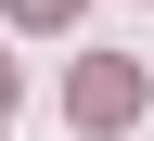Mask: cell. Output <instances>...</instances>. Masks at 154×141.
<instances>
[{
	"instance_id": "6da1fadb",
	"label": "cell",
	"mask_w": 154,
	"mask_h": 141,
	"mask_svg": "<svg viewBox=\"0 0 154 141\" xmlns=\"http://www.w3.org/2000/svg\"><path fill=\"white\" fill-rule=\"evenodd\" d=\"M64 115H77V128H128V115H141V64H116V51H103V64H77Z\"/></svg>"
},
{
	"instance_id": "7a4b0ae2",
	"label": "cell",
	"mask_w": 154,
	"mask_h": 141,
	"mask_svg": "<svg viewBox=\"0 0 154 141\" xmlns=\"http://www.w3.org/2000/svg\"><path fill=\"white\" fill-rule=\"evenodd\" d=\"M13 13H26V26H64V13H77V0H13Z\"/></svg>"
},
{
	"instance_id": "3957f363",
	"label": "cell",
	"mask_w": 154,
	"mask_h": 141,
	"mask_svg": "<svg viewBox=\"0 0 154 141\" xmlns=\"http://www.w3.org/2000/svg\"><path fill=\"white\" fill-rule=\"evenodd\" d=\"M0 90H13V64H0Z\"/></svg>"
}]
</instances>
